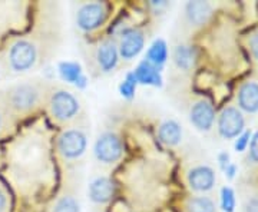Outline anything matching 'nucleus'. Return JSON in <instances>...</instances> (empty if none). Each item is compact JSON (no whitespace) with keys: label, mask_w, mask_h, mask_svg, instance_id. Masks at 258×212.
Listing matches in <instances>:
<instances>
[{"label":"nucleus","mask_w":258,"mask_h":212,"mask_svg":"<svg viewBox=\"0 0 258 212\" xmlns=\"http://www.w3.org/2000/svg\"><path fill=\"white\" fill-rule=\"evenodd\" d=\"M120 63L116 36H106L89 47L86 65L93 76H108L113 74Z\"/></svg>","instance_id":"11"},{"label":"nucleus","mask_w":258,"mask_h":212,"mask_svg":"<svg viewBox=\"0 0 258 212\" xmlns=\"http://www.w3.org/2000/svg\"><path fill=\"white\" fill-rule=\"evenodd\" d=\"M185 113L189 123L201 133H210L215 126V108L212 102L204 96H189L185 101Z\"/></svg>","instance_id":"13"},{"label":"nucleus","mask_w":258,"mask_h":212,"mask_svg":"<svg viewBox=\"0 0 258 212\" xmlns=\"http://www.w3.org/2000/svg\"><path fill=\"white\" fill-rule=\"evenodd\" d=\"M91 142V120L57 130L53 139V152L59 165L66 169H81Z\"/></svg>","instance_id":"6"},{"label":"nucleus","mask_w":258,"mask_h":212,"mask_svg":"<svg viewBox=\"0 0 258 212\" xmlns=\"http://www.w3.org/2000/svg\"><path fill=\"white\" fill-rule=\"evenodd\" d=\"M126 152L125 140L119 132L112 128H106L96 135L92 145V158L96 166L109 172L120 165Z\"/></svg>","instance_id":"8"},{"label":"nucleus","mask_w":258,"mask_h":212,"mask_svg":"<svg viewBox=\"0 0 258 212\" xmlns=\"http://www.w3.org/2000/svg\"><path fill=\"white\" fill-rule=\"evenodd\" d=\"M215 9V5L211 2H186L176 18L174 40H189L211 22Z\"/></svg>","instance_id":"7"},{"label":"nucleus","mask_w":258,"mask_h":212,"mask_svg":"<svg viewBox=\"0 0 258 212\" xmlns=\"http://www.w3.org/2000/svg\"><path fill=\"white\" fill-rule=\"evenodd\" d=\"M222 206L225 211L231 212L235 206V196H234V192L231 189H225L224 191V196H222Z\"/></svg>","instance_id":"30"},{"label":"nucleus","mask_w":258,"mask_h":212,"mask_svg":"<svg viewBox=\"0 0 258 212\" xmlns=\"http://www.w3.org/2000/svg\"><path fill=\"white\" fill-rule=\"evenodd\" d=\"M116 185L111 175L106 172H99L93 175L88 184V199L95 206H105L111 202L115 196Z\"/></svg>","instance_id":"17"},{"label":"nucleus","mask_w":258,"mask_h":212,"mask_svg":"<svg viewBox=\"0 0 258 212\" xmlns=\"http://www.w3.org/2000/svg\"><path fill=\"white\" fill-rule=\"evenodd\" d=\"M26 5L22 3H0V36L6 35L12 28H19L15 23L26 22Z\"/></svg>","instance_id":"20"},{"label":"nucleus","mask_w":258,"mask_h":212,"mask_svg":"<svg viewBox=\"0 0 258 212\" xmlns=\"http://www.w3.org/2000/svg\"><path fill=\"white\" fill-rule=\"evenodd\" d=\"M158 140L169 149H175L181 147L185 138V132L182 125L175 119L162 120L157 128Z\"/></svg>","instance_id":"19"},{"label":"nucleus","mask_w":258,"mask_h":212,"mask_svg":"<svg viewBox=\"0 0 258 212\" xmlns=\"http://www.w3.org/2000/svg\"><path fill=\"white\" fill-rule=\"evenodd\" d=\"M16 122L18 120L13 118V115L10 113L3 98H2V95H0V139L6 138V136L13 133Z\"/></svg>","instance_id":"23"},{"label":"nucleus","mask_w":258,"mask_h":212,"mask_svg":"<svg viewBox=\"0 0 258 212\" xmlns=\"http://www.w3.org/2000/svg\"><path fill=\"white\" fill-rule=\"evenodd\" d=\"M240 208L241 212H258V188H241Z\"/></svg>","instance_id":"24"},{"label":"nucleus","mask_w":258,"mask_h":212,"mask_svg":"<svg viewBox=\"0 0 258 212\" xmlns=\"http://www.w3.org/2000/svg\"><path fill=\"white\" fill-rule=\"evenodd\" d=\"M57 33L47 25L33 33L9 37L0 52L6 75H25L45 65L57 45Z\"/></svg>","instance_id":"3"},{"label":"nucleus","mask_w":258,"mask_h":212,"mask_svg":"<svg viewBox=\"0 0 258 212\" xmlns=\"http://www.w3.org/2000/svg\"><path fill=\"white\" fill-rule=\"evenodd\" d=\"M6 75V70H5V65H3V60H2V56H0V78Z\"/></svg>","instance_id":"33"},{"label":"nucleus","mask_w":258,"mask_h":212,"mask_svg":"<svg viewBox=\"0 0 258 212\" xmlns=\"http://www.w3.org/2000/svg\"><path fill=\"white\" fill-rule=\"evenodd\" d=\"M166 46L164 42H158L154 46L151 47L149 53H148V60L152 65H158V63H164L166 59Z\"/></svg>","instance_id":"26"},{"label":"nucleus","mask_w":258,"mask_h":212,"mask_svg":"<svg viewBox=\"0 0 258 212\" xmlns=\"http://www.w3.org/2000/svg\"><path fill=\"white\" fill-rule=\"evenodd\" d=\"M55 162L52 139L43 128L30 129L13 147V175L29 191L50 186L55 181Z\"/></svg>","instance_id":"1"},{"label":"nucleus","mask_w":258,"mask_h":212,"mask_svg":"<svg viewBox=\"0 0 258 212\" xmlns=\"http://www.w3.org/2000/svg\"><path fill=\"white\" fill-rule=\"evenodd\" d=\"M149 32L144 26H134V28L122 30L116 36V45H118V52H119L120 60L123 62H131L142 52L145 47Z\"/></svg>","instance_id":"14"},{"label":"nucleus","mask_w":258,"mask_h":212,"mask_svg":"<svg viewBox=\"0 0 258 212\" xmlns=\"http://www.w3.org/2000/svg\"><path fill=\"white\" fill-rule=\"evenodd\" d=\"M184 212H220L215 198L210 194H191L182 203Z\"/></svg>","instance_id":"22"},{"label":"nucleus","mask_w":258,"mask_h":212,"mask_svg":"<svg viewBox=\"0 0 258 212\" xmlns=\"http://www.w3.org/2000/svg\"><path fill=\"white\" fill-rule=\"evenodd\" d=\"M10 211V198L8 194V189L5 188V185L0 182V212H9Z\"/></svg>","instance_id":"29"},{"label":"nucleus","mask_w":258,"mask_h":212,"mask_svg":"<svg viewBox=\"0 0 258 212\" xmlns=\"http://www.w3.org/2000/svg\"><path fill=\"white\" fill-rule=\"evenodd\" d=\"M168 169L162 161H134L122 176V189L129 205L139 212L157 209L168 195Z\"/></svg>","instance_id":"2"},{"label":"nucleus","mask_w":258,"mask_h":212,"mask_svg":"<svg viewBox=\"0 0 258 212\" xmlns=\"http://www.w3.org/2000/svg\"><path fill=\"white\" fill-rule=\"evenodd\" d=\"M245 164L249 168H258V129L254 132L248 142V151L245 155Z\"/></svg>","instance_id":"25"},{"label":"nucleus","mask_w":258,"mask_h":212,"mask_svg":"<svg viewBox=\"0 0 258 212\" xmlns=\"http://www.w3.org/2000/svg\"><path fill=\"white\" fill-rule=\"evenodd\" d=\"M82 168L66 169L55 196L45 212H82Z\"/></svg>","instance_id":"9"},{"label":"nucleus","mask_w":258,"mask_h":212,"mask_svg":"<svg viewBox=\"0 0 258 212\" xmlns=\"http://www.w3.org/2000/svg\"><path fill=\"white\" fill-rule=\"evenodd\" d=\"M113 6L108 2H78L72 6L75 28L82 35H95L106 26Z\"/></svg>","instance_id":"10"},{"label":"nucleus","mask_w":258,"mask_h":212,"mask_svg":"<svg viewBox=\"0 0 258 212\" xmlns=\"http://www.w3.org/2000/svg\"><path fill=\"white\" fill-rule=\"evenodd\" d=\"M171 65L176 74L186 76L192 74L197 65V49L191 45L189 40H174L171 49Z\"/></svg>","instance_id":"16"},{"label":"nucleus","mask_w":258,"mask_h":212,"mask_svg":"<svg viewBox=\"0 0 258 212\" xmlns=\"http://www.w3.org/2000/svg\"><path fill=\"white\" fill-rule=\"evenodd\" d=\"M137 74H138L139 79H141L144 83L154 82V81L157 79V72H155V69H154L152 63H149V62L139 66V69Z\"/></svg>","instance_id":"28"},{"label":"nucleus","mask_w":258,"mask_h":212,"mask_svg":"<svg viewBox=\"0 0 258 212\" xmlns=\"http://www.w3.org/2000/svg\"><path fill=\"white\" fill-rule=\"evenodd\" d=\"M212 46H214V55L218 56L220 57L218 60L224 65H230V62L227 60L237 53L234 36L231 35V30L228 28H227V32L222 29H217V33L214 32Z\"/></svg>","instance_id":"21"},{"label":"nucleus","mask_w":258,"mask_h":212,"mask_svg":"<svg viewBox=\"0 0 258 212\" xmlns=\"http://www.w3.org/2000/svg\"><path fill=\"white\" fill-rule=\"evenodd\" d=\"M249 133H242L238 136V140H237V151H244L245 148L248 147L249 142Z\"/></svg>","instance_id":"32"},{"label":"nucleus","mask_w":258,"mask_h":212,"mask_svg":"<svg viewBox=\"0 0 258 212\" xmlns=\"http://www.w3.org/2000/svg\"><path fill=\"white\" fill-rule=\"evenodd\" d=\"M237 106L242 113H257L258 112V79L257 78H249L237 89L235 95Z\"/></svg>","instance_id":"18"},{"label":"nucleus","mask_w":258,"mask_h":212,"mask_svg":"<svg viewBox=\"0 0 258 212\" xmlns=\"http://www.w3.org/2000/svg\"><path fill=\"white\" fill-rule=\"evenodd\" d=\"M184 182L192 194H210L217 186L218 176L208 161L194 158L185 164Z\"/></svg>","instance_id":"12"},{"label":"nucleus","mask_w":258,"mask_h":212,"mask_svg":"<svg viewBox=\"0 0 258 212\" xmlns=\"http://www.w3.org/2000/svg\"><path fill=\"white\" fill-rule=\"evenodd\" d=\"M0 161H2V155H0Z\"/></svg>","instance_id":"34"},{"label":"nucleus","mask_w":258,"mask_h":212,"mask_svg":"<svg viewBox=\"0 0 258 212\" xmlns=\"http://www.w3.org/2000/svg\"><path fill=\"white\" fill-rule=\"evenodd\" d=\"M215 125L221 138L227 140L238 138L245 129V113H242L237 105H227L217 115Z\"/></svg>","instance_id":"15"},{"label":"nucleus","mask_w":258,"mask_h":212,"mask_svg":"<svg viewBox=\"0 0 258 212\" xmlns=\"http://www.w3.org/2000/svg\"><path fill=\"white\" fill-rule=\"evenodd\" d=\"M49 85L46 79L28 78L0 89V95L15 119H26L43 111Z\"/></svg>","instance_id":"5"},{"label":"nucleus","mask_w":258,"mask_h":212,"mask_svg":"<svg viewBox=\"0 0 258 212\" xmlns=\"http://www.w3.org/2000/svg\"><path fill=\"white\" fill-rule=\"evenodd\" d=\"M43 111L57 130L89 119L81 95L63 83L50 82Z\"/></svg>","instance_id":"4"},{"label":"nucleus","mask_w":258,"mask_h":212,"mask_svg":"<svg viewBox=\"0 0 258 212\" xmlns=\"http://www.w3.org/2000/svg\"><path fill=\"white\" fill-rule=\"evenodd\" d=\"M147 8L152 12H155V13H162V12H165L166 9L171 8V3H168V2H149Z\"/></svg>","instance_id":"31"},{"label":"nucleus","mask_w":258,"mask_h":212,"mask_svg":"<svg viewBox=\"0 0 258 212\" xmlns=\"http://www.w3.org/2000/svg\"><path fill=\"white\" fill-rule=\"evenodd\" d=\"M245 47L248 50L249 57L258 67V29L252 30L245 39Z\"/></svg>","instance_id":"27"}]
</instances>
